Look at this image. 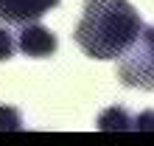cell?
<instances>
[{"instance_id": "1", "label": "cell", "mask_w": 154, "mask_h": 146, "mask_svg": "<svg viewBox=\"0 0 154 146\" xmlns=\"http://www.w3.org/2000/svg\"><path fill=\"white\" fill-rule=\"evenodd\" d=\"M140 31L143 20L129 0H87L73 36L90 59H118Z\"/></svg>"}, {"instance_id": "2", "label": "cell", "mask_w": 154, "mask_h": 146, "mask_svg": "<svg viewBox=\"0 0 154 146\" xmlns=\"http://www.w3.org/2000/svg\"><path fill=\"white\" fill-rule=\"evenodd\" d=\"M118 59V79L126 87L154 93V28H143Z\"/></svg>"}, {"instance_id": "3", "label": "cell", "mask_w": 154, "mask_h": 146, "mask_svg": "<svg viewBox=\"0 0 154 146\" xmlns=\"http://www.w3.org/2000/svg\"><path fill=\"white\" fill-rule=\"evenodd\" d=\"M20 51L25 53V56H34V59H45V56H51V53H56L59 48V40H56V34L48 31L45 25H25V28L20 31Z\"/></svg>"}, {"instance_id": "4", "label": "cell", "mask_w": 154, "mask_h": 146, "mask_svg": "<svg viewBox=\"0 0 154 146\" xmlns=\"http://www.w3.org/2000/svg\"><path fill=\"white\" fill-rule=\"evenodd\" d=\"M59 0H0V17L6 23H28L48 14Z\"/></svg>"}, {"instance_id": "5", "label": "cell", "mask_w": 154, "mask_h": 146, "mask_svg": "<svg viewBox=\"0 0 154 146\" xmlns=\"http://www.w3.org/2000/svg\"><path fill=\"white\" fill-rule=\"evenodd\" d=\"M98 129H104V132H126V129H132V118H129V113L123 107H109V110H104L98 115Z\"/></svg>"}, {"instance_id": "6", "label": "cell", "mask_w": 154, "mask_h": 146, "mask_svg": "<svg viewBox=\"0 0 154 146\" xmlns=\"http://www.w3.org/2000/svg\"><path fill=\"white\" fill-rule=\"evenodd\" d=\"M3 129H23V118L14 107H0V132Z\"/></svg>"}, {"instance_id": "7", "label": "cell", "mask_w": 154, "mask_h": 146, "mask_svg": "<svg viewBox=\"0 0 154 146\" xmlns=\"http://www.w3.org/2000/svg\"><path fill=\"white\" fill-rule=\"evenodd\" d=\"M11 53H14V40L6 28H0V62L11 59Z\"/></svg>"}, {"instance_id": "8", "label": "cell", "mask_w": 154, "mask_h": 146, "mask_svg": "<svg viewBox=\"0 0 154 146\" xmlns=\"http://www.w3.org/2000/svg\"><path fill=\"white\" fill-rule=\"evenodd\" d=\"M132 126H134V129H140V132H154V110L140 113V115L132 121Z\"/></svg>"}]
</instances>
